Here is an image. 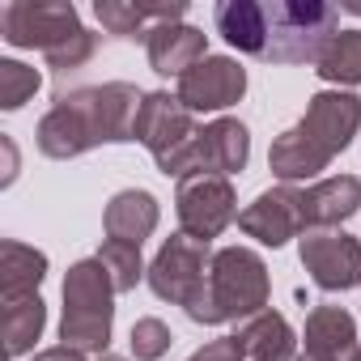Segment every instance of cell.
<instances>
[{"mask_svg": "<svg viewBox=\"0 0 361 361\" xmlns=\"http://www.w3.org/2000/svg\"><path fill=\"white\" fill-rule=\"evenodd\" d=\"M268 298H272L268 264L251 247H221V251H213L209 281H204L200 298L188 306V319H196L204 327L255 319L268 310Z\"/></svg>", "mask_w": 361, "mask_h": 361, "instance_id": "cell-1", "label": "cell"}, {"mask_svg": "<svg viewBox=\"0 0 361 361\" xmlns=\"http://www.w3.org/2000/svg\"><path fill=\"white\" fill-rule=\"evenodd\" d=\"M115 327V285L98 259H77L64 276L60 340L81 353H106Z\"/></svg>", "mask_w": 361, "mask_h": 361, "instance_id": "cell-2", "label": "cell"}, {"mask_svg": "<svg viewBox=\"0 0 361 361\" xmlns=\"http://www.w3.org/2000/svg\"><path fill=\"white\" fill-rule=\"evenodd\" d=\"M136 140L153 153L157 170L170 178H188L196 174V145H200V128L192 119V111L178 102V94L153 90L140 102L136 115Z\"/></svg>", "mask_w": 361, "mask_h": 361, "instance_id": "cell-3", "label": "cell"}, {"mask_svg": "<svg viewBox=\"0 0 361 361\" xmlns=\"http://www.w3.org/2000/svg\"><path fill=\"white\" fill-rule=\"evenodd\" d=\"M268 13V47L264 60L272 64H314L327 39L336 35V5L327 0H272Z\"/></svg>", "mask_w": 361, "mask_h": 361, "instance_id": "cell-4", "label": "cell"}, {"mask_svg": "<svg viewBox=\"0 0 361 361\" xmlns=\"http://www.w3.org/2000/svg\"><path fill=\"white\" fill-rule=\"evenodd\" d=\"M81 123L90 149L94 145H123L136 140V115L145 94L128 81H106V85H85L73 94H56Z\"/></svg>", "mask_w": 361, "mask_h": 361, "instance_id": "cell-5", "label": "cell"}, {"mask_svg": "<svg viewBox=\"0 0 361 361\" xmlns=\"http://www.w3.org/2000/svg\"><path fill=\"white\" fill-rule=\"evenodd\" d=\"M209 264H213L209 243L178 230V234H170V238L157 247V255H153V264H149V289H153L161 302L188 310V306L200 298L204 281H209Z\"/></svg>", "mask_w": 361, "mask_h": 361, "instance_id": "cell-6", "label": "cell"}, {"mask_svg": "<svg viewBox=\"0 0 361 361\" xmlns=\"http://www.w3.org/2000/svg\"><path fill=\"white\" fill-rule=\"evenodd\" d=\"M81 18L68 0H13L0 13V35L9 47H26V51H56L60 43H68L73 35H81Z\"/></svg>", "mask_w": 361, "mask_h": 361, "instance_id": "cell-7", "label": "cell"}, {"mask_svg": "<svg viewBox=\"0 0 361 361\" xmlns=\"http://www.w3.org/2000/svg\"><path fill=\"white\" fill-rule=\"evenodd\" d=\"M174 213H178V226L192 238H204L213 243L234 217H238V196H234V183L221 174H188L178 178V192H174Z\"/></svg>", "mask_w": 361, "mask_h": 361, "instance_id": "cell-8", "label": "cell"}, {"mask_svg": "<svg viewBox=\"0 0 361 361\" xmlns=\"http://www.w3.org/2000/svg\"><path fill=\"white\" fill-rule=\"evenodd\" d=\"M298 255L323 293H344V289L361 285V243L344 230L340 234L336 230H310L302 238Z\"/></svg>", "mask_w": 361, "mask_h": 361, "instance_id": "cell-9", "label": "cell"}, {"mask_svg": "<svg viewBox=\"0 0 361 361\" xmlns=\"http://www.w3.org/2000/svg\"><path fill=\"white\" fill-rule=\"evenodd\" d=\"M247 94V68L234 56H209L200 60L192 73L178 77V102L192 115L204 111H226Z\"/></svg>", "mask_w": 361, "mask_h": 361, "instance_id": "cell-10", "label": "cell"}, {"mask_svg": "<svg viewBox=\"0 0 361 361\" xmlns=\"http://www.w3.org/2000/svg\"><path fill=\"white\" fill-rule=\"evenodd\" d=\"M238 230L264 247H285L289 238H298L306 230L302 221V192L298 188H272V192H259L243 213H238Z\"/></svg>", "mask_w": 361, "mask_h": 361, "instance_id": "cell-11", "label": "cell"}, {"mask_svg": "<svg viewBox=\"0 0 361 361\" xmlns=\"http://www.w3.org/2000/svg\"><path fill=\"white\" fill-rule=\"evenodd\" d=\"M298 128L336 157V153H344L353 145V136L361 128V98L348 94V90H323V94L310 98Z\"/></svg>", "mask_w": 361, "mask_h": 361, "instance_id": "cell-12", "label": "cell"}, {"mask_svg": "<svg viewBox=\"0 0 361 361\" xmlns=\"http://www.w3.org/2000/svg\"><path fill=\"white\" fill-rule=\"evenodd\" d=\"M145 47H149V68L161 77H183L200 60H209V35L196 26H183V22L153 26Z\"/></svg>", "mask_w": 361, "mask_h": 361, "instance_id": "cell-13", "label": "cell"}, {"mask_svg": "<svg viewBox=\"0 0 361 361\" xmlns=\"http://www.w3.org/2000/svg\"><path fill=\"white\" fill-rule=\"evenodd\" d=\"M361 209V178L357 174H331L319 178L302 192V221L306 230H331L340 221H348Z\"/></svg>", "mask_w": 361, "mask_h": 361, "instance_id": "cell-14", "label": "cell"}, {"mask_svg": "<svg viewBox=\"0 0 361 361\" xmlns=\"http://www.w3.org/2000/svg\"><path fill=\"white\" fill-rule=\"evenodd\" d=\"M251 157V132L238 119H213L209 128H200V145H196V170L204 174H238Z\"/></svg>", "mask_w": 361, "mask_h": 361, "instance_id": "cell-15", "label": "cell"}, {"mask_svg": "<svg viewBox=\"0 0 361 361\" xmlns=\"http://www.w3.org/2000/svg\"><path fill=\"white\" fill-rule=\"evenodd\" d=\"M327 161H331V153H327L319 140H310L302 128L281 132V136L272 140V149H268V170L281 178L285 188L306 183V178H319V174L327 170Z\"/></svg>", "mask_w": 361, "mask_h": 361, "instance_id": "cell-16", "label": "cell"}, {"mask_svg": "<svg viewBox=\"0 0 361 361\" xmlns=\"http://www.w3.org/2000/svg\"><path fill=\"white\" fill-rule=\"evenodd\" d=\"M157 217H161L157 200H153L145 188H128V192L111 196V204H106V213H102V226H106V238L140 247V243L157 230Z\"/></svg>", "mask_w": 361, "mask_h": 361, "instance_id": "cell-17", "label": "cell"}, {"mask_svg": "<svg viewBox=\"0 0 361 361\" xmlns=\"http://www.w3.org/2000/svg\"><path fill=\"white\" fill-rule=\"evenodd\" d=\"M213 26L230 47H238L247 56H264V47H268V13L255 0H221L213 9Z\"/></svg>", "mask_w": 361, "mask_h": 361, "instance_id": "cell-18", "label": "cell"}, {"mask_svg": "<svg viewBox=\"0 0 361 361\" xmlns=\"http://www.w3.org/2000/svg\"><path fill=\"white\" fill-rule=\"evenodd\" d=\"M306 348L331 361H348L357 353V319L344 306H314L306 314Z\"/></svg>", "mask_w": 361, "mask_h": 361, "instance_id": "cell-19", "label": "cell"}, {"mask_svg": "<svg viewBox=\"0 0 361 361\" xmlns=\"http://www.w3.org/2000/svg\"><path fill=\"white\" fill-rule=\"evenodd\" d=\"M47 276V255L18 243V238H5L0 243V298L13 302V298H30L39 293Z\"/></svg>", "mask_w": 361, "mask_h": 361, "instance_id": "cell-20", "label": "cell"}, {"mask_svg": "<svg viewBox=\"0 0 361 361\" xmlns=\"http://www.w3.org/2000/svg\"><path fill=\"white\" fill-rule=\"evenodd\" d=\"M238 340H243L247 357H255V361H298V336H293L289 319L276 314V310L255 314L238 331Z\"/></svg>", "mask_w": 361, "mask_h": 361, "instance_id": "cell-21", "label": "cell"}, {"mask_svg": "<svg viewBox=\"0 0 361 361\" xmlns=\"http://www.w3.org/2000/svg\"><path fill=\"white\" fill-rule=\"evenodd\" d=\"M43 323H47V306H43L39 293L5 302V353L26 357L35 348V340L43 336Z\"/></svg>", "mask_w": 361, "mask_h": 361, "instance_id": "cell-22", "label": "cell"}, {"mask_svg": "<svg viewBox=\"0 0 361 361\" xmlns=\"http://www.w3.org/2000/svg\"><path fill=\"white\" fill-rule=\"evenodd\" d=\"M314 73L331 85H361V30H336L319 51Z\"/></svg>", "mask_w": 361, "mask_h": 361, "instance_id": "cell-23", "label": "cell"}, {"mask_svg": "<svg viewBox=\"0 0 361 361\" xmlns=\"http://www.w3.org/2000/svg\"><path fill=\"white\" fill-rule=\"evenodd\" d=\"M39 149L47 153V157H56V161H68V157H81L85 149H90V140H85V132H81V123L73 119V111L64 106V102H56L43 119H39Z\"/></svg>", "mask_w": 361, "mask_h": 361, "instance_id": "cell-24", "label": "cell"}, {"mask_svg": "<svg viewBox=\"0 0 361 361\" xmlns=\"http://www.w3.org/2000/svg\"><path fill=\"white\" fill-rule=\"evenodd\" d=\"M94 259L106 268V276H111L115 293H128V289H136V285H140V276H149V272H145V264H140V247H132V243H115V238H106V243L98 247V255H94Z\"/></svg>", "mask_w": 361, "mask_h": 361, "instance_id": "cell-25", "label": "cell"}, {"mask_svg": "<svg viewBox=\"0 0 361 361\" xmlns=\"http://www.w3.org/2000/svg\"><path fill=\"white\" fill-rule=\"evenodd\" d=\"M39 85H43L39 68L22 60H0V111H22L39 94Z\"/></svg>", "mask_w": 361, "mask_h": 361, "instance_id": "cell-26", "label": "cell"}, {"mask_svg": "<svg viewBox=\"0 0 361 361\" xmlns=\"http://www.w3.org/2000/svg\"><path fill=\"white\" fill-rule=\"evenodd\" d=\"M170 344H174V336H170V327L161 319L145 314V319L132 323V357L136 361H157V357L170 353Z\"/></svg>", "mask_w": 361, "mask_h": 361, "instance_id": "cell-27", "label": "cell"}, {"mask_svg": "<svg viewBox=\"0 0 361 361\" xmlns=\"http://www.w3.org/2000/svg\"><path fill=\"white\" fill-rule=\"evenodd\" d=\"M90 56H94V35L81 30V35H73L68 43H60L56 51H47V64H51L56 73H73V68H81Z\"/></svg>", "mask_w": 361, "mask_h": 361, "instance_id": "cell-28", "label": "cell"}, {"mask_svg": "<svg viewBox=\"0 0 361 361\" xmlns=\"http://www.w3.org/2000/svg\"><path fill=\"white\" fill-rule=\"evenodd\" d=\"M243 357H247L243 340L238 336H221V340H209L204 348H196L188 361H243Z\"/></svg>", "mask_w": 361, "mask_h": 361, "instance_id": "cell-29", "label": "cell"}, {"mask_svg": "<svg viewBox=\"0 0 361 361\" xmlns=\"http://www.w3.org/2000/svg\"><path fill=\"white\" fill-rule=\"evenodd\" d=\"M30 361H85V353H81V348H68V344H56V348L35 353Z\"/></svg>", "mask_w": 361, "mask_h": 361, "instance_id": "cell-30", "label": "cell"}, {"mask_svg": "<svg viewBox=\"0 0 361 361\" xmlns=\"http://www.w3.org/2000/svg\"><path fill=\"white\" fill-rule=\"evenodd\" d=\"M0 149H5V174H0V183H13V178H18V149H13V140L9 136H0Z\"/></svg>", "mask_w": 361, "mask_h": 361, "instance_id": "cell-31", "label": "cell"}, {"mask_svg": "<svg viewBox=\"0 0 361 361\" xmlns=\"http://www.w3.org/2000/svg\"><path fill=\"white\" fill-rule=\"evenodd\" d=\"M298 361H331V357H323V353H310V348H302V353H298Z\"/></svg>", "mask_w": 361, "mask_h": 361, "instance_id": "cell-32", "label": "cell"}, {"mask_svg": "<svg viewBox=\"0 0 361 361\" xmlns=\"http://www.w3.org/2000/svg\"><path fill=\"white\" fill-rule=\"evenodd\" d=\"M340 9H344V13H357V18H361V0H344Z\"/></svg>", "mask_w": 361, "mask_h": 361, "instance_id": "cell-33", "label": "cell"}, {"mask_svg": "<svg viewBox=\"0 0 361 361\" xmlns=\"http://www.w3.org/2000/svg\"><path fill=\"white\" fill-rule=\"evenodd\" d=\"M98 361H128V357H115V353H102Z\"/></svg>", "mask_w": 361, "mask_h": 361, "instance_id": "cell-34", "label": "cell"}, {"mask_svg": "<svg viewBox=\"0 0 361 361\" xmlns=\"http://www.w3.org/2000/svg\"><path fill=\"white\" fill-rule=\"evenodd\" d=\"M348 361H361V348H357V353H353V357H348Z\"/></svg>", "mask_w": 361, "mask_h": 361, "instance_id": "cell-35", "label": "cell"}]
</instances>
